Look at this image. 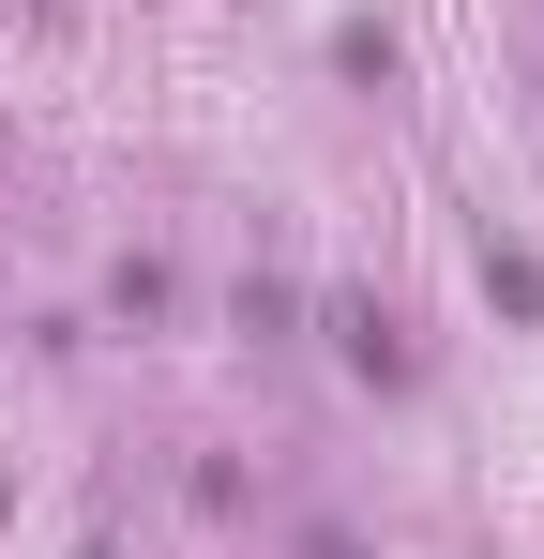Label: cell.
<instances>
[{"label": "cell", "mask_w": 544, "mask_h": 559, "mask_svg": "<svg viewBox=\"0 0 544 559\" xmlns=\"http://www.w3.org/2000/svg\"><path fill=\"white\" fill-rule=\"evenodd\" d=\"M484 287H499L515 318H544V258H515V242H484Z\"/></svg>", "instance_id": "1"}]
</instances>
